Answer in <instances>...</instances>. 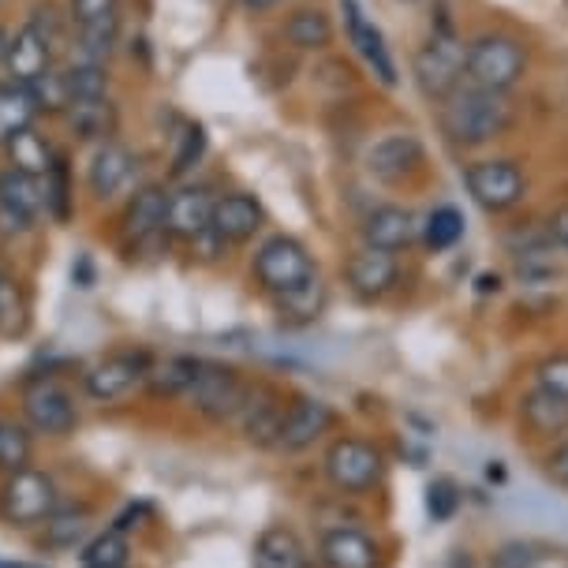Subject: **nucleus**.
<instances>
[{
    "mask_svg": "<svg viewBox=\"0 0 568 568\" xmlns=\"http://www.w3.org/2000/svg\"><path fill=\"white\" fill-rule=\"evenodd\" d=\"M79 30V57L94 60V64H105L113 57L116 45V19H105V23H90V27H75Z\"/></svg>",
    "mask_w": 568,
    "mask_h": 568,
    "instance_id": "nucleus-39",
    "label": "nucleus"
},
{
    "mask_svg": "<svg viewBox=\"0 0 568 568\" xmlns=\"http://www.w3.org/2000/svg\"><path fill=\"white\" fill-rule=\"evenodd\" d=\"M64 120H68L71 135L83 139V142H94V139L109 142V135L116 131V109H113V101H109V98L71 101Z\"/></svg>",
    "mask_w": 568,
    "mask_h": 568,
    "instance_id": "nucleus-26",
    "label": "nucleus"
},
{
    "mask_svg": "<svg viewBox=\"0 0 568 568\" xmlns=\"http://www.w3.org/2000/svg\"><path fill=\"white\" fill-rule=\"evenodd\" d=\"M535 385H542V389L568 397V352L546 355L539 367H535Z\"/></svg>",
    "mask_w": 568,
    "mask_h": 568,
    "instance_id": "nucleus-43",
    "label": "nucleus"
},
{
    "mask_svg": "<svg viewBox=\"0 0 568 568\" xmlns=\"http://www.w3.org/2000/svg\"><path fill=\"white\" fill-rule=\"evenodd\" d=\"M120 0H71V23L75 27H90V23H105V19H116Z\"/></svg>",
    "mask_w": 568,
    "mask_h": 568,
    "instance_id": "nucleus-44",
    "label": "nucleus"
},
{
    "mask_svg": "<svg viewBox=\"0 0 568 568\" xmlns=\"http://www.w3.org/2000/svg\"><path fill=\"white\" fill-rule=\"evenodd\" d=\"M38 101L23 83H0V146H8L16 135H23L27 128H34L38 120Z\"/></svg>",
    "mask_w": 568,
    "mask_h": 568,
    "instance_id": "nucleus-27",
    "label": "nucleus"
},
{
    "mask_svg": "<svg viewBox=\"0 0 568 568\" xmlns=\"http://www.w3.org/2000/svg\"><path fill=\"white\" fill-rule=\"evenodd\" d=\"M516 419H520V430L527 438L554 445L568 434V397L542 389V385H531L516 404Z\"/></svg>",
    "mask_w": 568,
    "mask_h": 568,
    "instance_id": "nucleus-14",
    "label": "nucleus"
},
{
    "mask_svg": "<svg viewBox=\"0 0 568 568\" xmlns=\"http://www.w3.org/2000/svg\"><path fill=\"white\" fill-rule=\"evenodd\" d=\"M23 415L34 434H45V438H68L79 426V412L71 393L53 378H34L27 382L23 389Z\"/></svg>",
    "mask_w": 568,
    "mask_h": 568,
    "instance_id": "nucleus-10",
    "label": "nucleus"
},
{
    "mask_svg": "<svg viewBox=\"0 0 568 568\" xmlns=\"http://www.w3.org/2000/svg\"><path fill=\"white\" fill-rule=\"evenodd\" d=\"M281 0H243V8H251V12H270V8H277Z\"/></svg>",
    "mask_w": 568,
    "mask_h": 568,
    "instance_id": "nucleus-50",
    "label": "nucleus"
},
{
    "mask_svg": "<svg viewBox=\"0 0 568 568\" xmlns=\"http://www.w3.org/2000/svg\"><path fill=\"white\" fill-rule=\"evenodd\" d=\"M542 475L550 479L554 486H561V490H568V438L554 442L550 449H546L542 456Z\"/></svg>",
    "mask_w": 568,
    "mask_h": 568,
    "instance_id": "nucleus-45",
    "label": "nucleus"
},
{
    "mask_svg": "<svg viewBox=\"0 0 568 568\" xmlns=\"http://www.w3.org/2000/svg\"><path fill=\"white\" fill-rule=\"evenodd\" d=\"M415 232H419V225H415L412 210L393 206V202L389 206H374L367 217H363V243L374 251H389V255L408 247L415 240Z\"/></svg>",
    "mask_w": 568,
    "mask_h": 568,
    "instance_id": "nucleus-21",
    "label": "nucleus"
},
{
    "mask_svg": "<svg viewBox=\"0 0 568 568\" xmlns=\"http://www.w3.org/2000/svg\"><path fill=\"white\" fill-rule=\"evenodd\" d=\"M266 213H262L258 199L247 195V191H229L213 202V232H217L225 243H247L255 232L262 229Z\"/></svg>",
    "mask_w": 568,
    "mask_h": 568,
    "instance_id": "nucleus-19",
    "label": "nucleus"
},
{
    "mask_svg": "<svg viewBox=\"0 0 568 568\" xmlns=\"http://www.w3.org/2000/svg\"><path fill=\"white\" fill-rule=\"evenodd\" d=\"M333 426H337V412H333L326 400L296 397L288 404V412H284L277 449L281 453H303V449H311L318 438H326Z\"/></svg>",
    "mask_w": 568,
    "mask_h": 568,
    "instance_id": "nucleus-13",
    "label": "nucleus"
},
{
    "mask_svg": "<svg viewBox=\"0 0 568 568\" xmlns=\"http://www.w3.org/2000/svg\"><path fill=\"white\" fill-rule=\"evenodd\" d=\"M419 165H423V142L412 131L385 135L382 142H374V150L367 154L371 176L382 180V184H400L412 172H419Z\"/></svg>",
    "mask_w": 568,
    "mask_h": 568,
    "instance_id": "nucleus-16",
    "label": "nucleus"
},
{
    "mask_svg": "<svg viewBox=\"0 0 568 568\" xmlns=\"http://www.w3.org/2000/svg\"><path fill=\"white\" fill-rule=\"evenodd\" d=\"M57 509V483L42 468H19L0 486V513L16 527H34Z\"/></svg>",
    "mask_w": 568,
    "mask_h": 568,
    "instance_id": "nucleus-6",
    "label": "nucleus"
},
{
    "mask_svg": "<svg viewBox=\"0 0 568 568\" xmlns=\"http://www.w3.org/2000/svg\"><path fill=\"white\" fill-rule=\"evenodd\" d=\"M284 38H288L292 49H303V53H322L333 42V19L318 8H300V12L288 16L284 23Z\"/></svg>",
    "mask_w": 568,
    "mask_h": 568,
    "instance_id": "nucleus-30",
    "label": "nucleus"
},
{
    "mask_svg": "<svg viewBox=\"0 0 568 568\" xmlns=\"http://www.w3.org/2000/svg\"><path fill=\"white\" fill-rule=\"evenodd\" d=\"M546 232H550V240L557 243V247L568 251V202L550 213V221H546Z\"/></svg>",
    "mask_w": 568,
    "mask_h": 568,
    "instance_id": "nucleus-47",
    "label": "nucleus"
},
{
    "mask_svg": "<svg viewBox=\"0 0 568 568\" xmlns=\"http://www.w3.org/2000/svg\"><path fill=\"white\" fill-rule=\"evenodd\" d=\"M206 142H210V139H206V128H202V124H187V128H184V135H180L176 154H172L169 176H172V180L187 176V172L202 161V154H206Z\"/></svg>",
    "mask_w": 568,
    "mask_h": 568,
    "instance_id": "nucleus-41",
    "label": "nucleus"
},
{
    "mask_svg": "<svg viewBox=\"0 0 568 568\" xmlns=\"http://www.w3.org/2000/svg\"><path fill=\"white\" fill-rule=\"evenodd\" d=\"M165 213H169V191L158 184H146L131 195L124 210V236L135 243L154 240L158 232H165Z\"/></svg>",
    "mask_w": 568,
    "mask_h": 568,
    "instance_id": "nucleus-24",
    "label": "nucleus"
},
{
    "mask_svg": "<svg viewBox=\"0 0 568 568\" xmlns=\"http://www.w3.org/2000/svg\"><path fill=\"white\" fill-rule=\"evenodd\" d=\"M8 154H12V169L27 172V176H38V180H45L49 169H53V161H57L53 146H49L34 128H27L23 135H16L12 142H8Z\"/></svg>",
    "mask_w": 568,
    "mask_h": 568,
    "instance_id": "nucleus-33",
    "label": "nucleus"
},
{
    "mask_svg": "<svg viewBox=\"0 0 568 568\" xmlns=\"http://www.w3.org/2000/svg\"><path fill=\"white\" fill-rule=\"evenodd\" d=\"M199 363L202 359H191V355H169V359L150 367L146 389L154 393V397H184L199 374Z\"/></svg>",
    "mask_w": 568,
    "mask_h": 568,
    "instance_id": "nucleus-31",
    "label": "nucleus"
},
{
    "mask_svg": "<svg viewBox=\"0 0 568 568\" xmlns=\"http://www.w3.org/2000/svg\"><path fill=\"white\" fill-rule=\"evenodd\" d=\"M45 210L53 213V221H60V225H68L71 213H75V187H71L64 154H57L53 169H49V176H45Z\"/></svg>",
    "mask_w": 568,
    "mask_h": 568,
    "instance_id": "nucleus-34",
    "label": "nucleus"
},
{
    "mask_svg": "<svg viewBox=\"0 0 568 568\" xmlns=\"http://www.w3.org/2000/svg\"><path fill=\"white\" fill-rule=\"evenodd\" d=\"M460 236H464V213L456 206H438V210L426 213L423 240L430 251H449V247H456Z\"/></svg>",
    "mask_w": 568,
    "mask_h": 568,
    "instance_id": "nucleus-36",
    "label": "nucleus"
},
{
    "mask_svg": "<svg viewBox=\"0 0 568 568\" xmlns=\"http://www.w3.org/2000/svg\"><path fill=\"white\" fill-rule=\"evenodd\" d=\"M385 468H389V460H385L382 445L359 438V434L333 438L326 456H322V471H326L329 486L337 494H352V497L371 494L385 479Z\"/></svg>",
    "mask_w": 568,
    "mask_h": 568,
    "instance_id": "nucleus-2",
    "label": "nucleus"
},
{
    "mask_svg": "<svg viewBox=\"0 0 568 568\" xmlns=\"http://www.w3.org/2000/svg\"><path fill=\"white\" fill-rule=\"evenodd\" d=\"M251 561H255V568H314L307 542L284 524H273L258 535Z\"/></svg>",
    "mask_w": 568,
    "mask_h": 568,
    "instance_id": "nucleus-22",
    "label": "nucleus"
},
{
    "mask_svg": "<svg viewBox=\"0 0 568 568\" xmlns=\"http://www.w3.org/2000/svg\"><path fill=\"white\" fill-rule=\"evenodd\" d=\"M131 176H135V154H131L128 146H120V142H101V150L90 161V191H94V199H113L120 195Z\"/></svg>",
    "mask_w": 568,
    "mask_h": 568,
    "instance_id": "nucleus-23",
    "label": "nucleus"
},
{
    "mask_svg": "<svg viewBox=\"0 0 568 568\" xmlns=\"http://www.w3.org/2000/svg\"><path fill=\"white\" fill-rule=\"evenodd\" d=\"M4 568H42V565H4Z\"/></svg>",
    "mask_w": 568,
    "mask_h": 568,
    "instance_id": "nucleus-52",
    "label": "nucleus"
},
{
    "mask_svg": "<svg viewBox=\"0 0 568 568\" xmlns=\"http://www.w3.org/2000/svg\"><path fill=\"white\" fill-rule=\"evenodd\" d=\"M150 367H154V359H150L146 352H135V348L113 352L83 374V389L94 404H116L131 397L139 385H146Z\"/></svg>",
    "mask_w": 568,
    "mask_h": 568,
    "instance_id": "nucleus-9",
    "label": "nucleus"
},
{
    "mask_svg": "<svg viewBox=\"0 0 568 568\" xmlns=\"http://www.w3.org/2000/svg\"><path fill=\"white\" fill-rule=\"evenodd\" d=\"M71 281H75L79 288H90V284H94V270H90V258L87 255L79 258V266H71Z\"/></svg>",
    "mask_w": 568,
    "mask_h": 568,
    "instance_id": "nucleus-48",
    "label": "nucleus"
},
{
    "mask_svg": "<svg viewBox=\"0 0 568 568\" xmlns=\"http://www.w3.org/2000/svg\"><path fill=\"white\" fill-rule=\"evenodd\" d=\"M490 568H539V557L524 542H505L501 550L490 557Z\"/></svg>",
    "mask_w": 568,
    "mask_h": 568,
    "instance_id": "nucleus-46",
    "label": "nucleus"
},
{
    "mask_svg": "<svg viewBox=\"0 0 568 568\" xmlns=\"http://www.w3.org/2000/svg\"><path fill=\"white\" fill-rule=\"evenodd\" d=\"M8 42H12V38H8L4 27H0V64H4V57H8Z\"/></svg>",
    "mask_w": 568,
    "mask_h": 568,
    "instance_id": "nucleus-51",
    "label": "nucleus"
},
{
    "mask_svg": "<svg viewBox=\"0 0 568 568\" xmlns=\"http://www.w3.org/2000/svg\"><path fill=\"white\" fill-rule=\"evenodd\" d=\"M213 191L210 187H180L169 195V213H165V232L172 240H199L202 232L213 225Z\"/></svg>",
    "mask_w": 568,
    "mask_h": 568,
    "instance_id": "nucleus-17",
    "label": "nucleus"
},
{
    "mask_svg": "<svg viewBox=\"0 0 568 568\" xmlns=\"http://www.w3.org/2000/svg\"><path fill=\"white\" fill-rule=\"evenodd\" d=\"M30 94H34V101H38V109H42V113L64 116V113H68V105H71V94H68V83H64V71H53V68H49L42 79H34V83H30Z\"/></svg>",
    "mask_w": 568,
    "mask_h": 568,
    "instance_id": "nucleus-40",
    "label": "nucleus"
},
{
    "mask_svg": "<svg viewBox=\"0 0 568 568\" xmlns=\"http://www.w3.org/2000/svg\"><path fill=\"white\" fill-rule=\"evenodd\" d=\"M445 568H475V561H471V554H468V550H456Z\"/></svg>",
    "mask_w": 568,
    "mask_h": 568,
    "instance_id": "nucleus-49",
    "label": "nucleus"
},
{
    "mask_svg": "<svg viewBox=\"0 0 568 568\" xmlns=\"http://www.w3.org/2000/svg\"><path fill=\"white\" fill-rule=\"evenodd\" d=\"M527 71V53L513 34H479L464 53V83L509 94Z\"/></svg>",
    "mask_w": 568,
    "mask_h": 568,
    "instance_id": "nucleus-3",
    "label": "nucleus"
},
{
    "mask_svg": "<svg viewBox=\"0 0 568 568\" xmlns=\"http://www.w3.org/2000/svg\"><path fill=\"white\" fill-rule=\"evenodd\" d=\"M326 303H329V292H326V284H322L318 273H314V277L303 281L300 288L277 296V311H281V318L288 322V326H311V322L322 318Z\"/></svg>",
    "mask_w": 568,
    "mask_h": 568,
    "instance_id": "nucleus-29",
    "label": "nucleus"
},
{
    "mask_svg": "<svg viewBox=\"0 0 568 568\" xmlns=\"http://www.w3.org/2000/svg\"><path fill=\"white\" fill-rule=\"evenodd\" d=\"M90 505L75 501V505H57L53 516L45 520V531H42V542L49 546V550H75L79 542L90 535Z\"/></svg>",
    "mask_w": 568,
    "mask_h": 568,
    "instance_id": "nucleus-28",
    "label": "nucleus"
},
{
    "mask_svg": "<svg viewBox=\"0 0 568 568\" xmlns=\"http://www.w3.org/2000/svg\"><path fill=\"white\" fill-rule=\"evenodd\" d=\"M442 135L453 146H486L501 139L513 124V101L509 94L483 90L471 83H460L449 98L442 101Z\"/></svg>",
    "mask_w": 568,
    "mask_h": 568,
    "instance_id": "nucleus-1",
    "label": "nucleus"
},
{
    "mask_svg": "<svg viewBox=\"0 0 568 568\" xmlns=\"http://www.w3.org/2000/svg\"><path fill=\"white\" fill-rule=\"evenodd\" d=\"M341 12H344V27H348V42L355 45V53L363 57V64L374 71V79H378L382 87L393 90L400 83V71L393 64V53H389V45H385L382 30L367 19L359 0H341Z\"/></svg>",
    "mask_w": 568,
    "mask_h": 568,
    "instance_id": "nucleus-12",
    "label": "nucleus"
},
{
    "mask_svg": "<svg viewBox=\"0 0 568 568\" xmlns=\"http://www.w3.org/2000/svg\"><path fill=\"white\" fill-rule=\"evenodd\" d=\"M243 397H247V382L232 367H225V363H206V359L199 363L195 382H191V389L184 393V400L210 423L236 419V412L243 408Z\"/></svg>",
    "mask_w": 568,
    "mask_h": 568,
    "instance_id": "nucleus-7",
    "label": "nucleus"
},
{
    "mask_svg": "<svg viewBox=\"0 0 568 568\" xmlns=\"http://www.w3.org/2000/svg\"><path fill=\"white\" fill-rule=\"evenodd\" d=\"M318 561L326 568H378L382 546L359 527H333L318 539Z\"/></svg>",
    "mask_w": 568,
    "mask_h": 568,
    "instance_id": "nucleus-18",
    "label": "nucleus"
},
{
    "mask_svg": "<svg viewBox=\"0 0 568 568\" xmlns=\"http://www.w3.org/2000/svg\"><path fill=\"white\" fill-rule=\"evenodd\" d=\"M128 557H131V546L124 539V531L109 527V531H101L87 542L83 568H128Z\"/></svg>",
    "mask_w": 568,
    "mask_h": 568,
    "instance_id": "nucleus-35",
    "label": "nucleus"
},
{
    "mask_svg": "<svg viewBox=\"0 0 568 568\" xmlns=\"http://www.w3.org/2000/svg\"><path fill=\"white\" fill-rule=\"evenodd\" d=\"M464 53L468 45L456 38L449 23L434 27L426 45L415 53V83L430 101H445L456 87L464 83Z\"/></svg>",
    "mask_w": 568,
    "mask_h": 568,
    "instance_id": "nucleus-4",
    "label": "nucleus"
},
{
    "mask_svg": "<svg viewBox=\"0 0 568 568\" xmlns=\"http://www.w3.org/2000/svg\"><path fill=\"white\" fill-rule=\"evenodd\" d=\"M30 329V300L12 273L0 270V341H19Z\"/></svg>",
    "mask_w": 568,
    "mask_h": 568,
    "instance_id": "nucleus-32",
    "label": "nucleus"
},
{
    "mask_svg": "<svg viewBox=\"0 0 568 568\" xmlns=\"http://www.w3.org/2000/svg\"><path fill=\"white\" fill-rule=\"evenodd\" d=\"M30 453H34V442L23 426L0 423V471L12 475L19 468H30Z\"/></svg>",
    "mask_w": 568,
    "mask_h": 568,
    "instance_id": "nucleus-38",
    "label": "nucleus"
},
{
    "mask_svg": "<svg viewBox=\"0 0 568 568\" xmlns=\"http://www.w3.org/2000/svg\"><path fill=\"white\" fill-rule=\"evenodd\" d=\"M344 281H348V288L359 300L374 303V300L389 296V292L397 288L400 262H397V255H389V251L363 247V251H355V255L348 258V266H344Z\"/></svg>",
    "mask_w": 568,
    "mask_h": 568,
    "instance_id": "nucleus-15",
    "label": "nucleus"
},
{
    "mask_svg": "<svg viewBox=\"0 0 568 568\" xmlns=\"http://www.w3.org/2000/svg\"><path fill=\"white\" fill-rule=\"evenodd\" d=\"M0 206L27 217L34 225L45 210V180L38 176H27L19 169H4L0 172Z\"/></svg>",
    "mask_w": 568,
    "mask_h": 568,
    "instance_id": "nucleus-25",
    "label": "nucleus"
},
{
    "mask_svg": "<svg viewBox=\"0 0 568 568\" xmlns=\"http://www.w3.org/2000/svg\"><path fill=\"white\" fill-rule=\"evenodd\" d=\"M464 184L468 195L479 202L486 213H509L524 202L527 180L516 161L509 158H486L464 169Z\"/></svg>",
    "mask_w": 568,
    "mask_h": 568,
    "instance_id": "nucleus-8",
    "label": "nucleus"
},
{
    "mask_svg": "<svg viewBox=\"0 0 568 568\" xmlns=\"http://www.w3.org/2000/svg\"><path fill=\"white\" fill-rule=\"evenodd\" d=\"M284 412H288V404H284L281 393H273L270 385H247L243 408L236 412V426H240L243 442L255 445V449H277Z\"/></svg>",
    "mask_w": 568,
    "mask_h": 568,
    "instance_id": "nucleus-11",
    "label": "nucleus"
},
{
    "mask_svg": "<svg viewBox=\"0 0 568 568\" xmlns=\"http://www.w3.org/2000/svg\"><path fill=\"white\" fill-rule=\"evenodd\" d=\"M251 273H255V281L270 292L273 300H277V296H284V292L300 288L303 281H311L318 270H314L311 251L303 247L296 236H284V232H277V236H270L255 251Z\"/></svg>",
    "mask_w": 568,
    "mask_h": 568,
    "instance_id": "nucleus-5",
    "label": "nucleus"
},
{
    "mask_svg": "<svg viewBox=\"0 0 568 568\" xmlns=\"http://www.w3.org/2000/svg\"><path fill=\"white\" fill-rule=\"evenodd\" d=\"M64 83L71 101H90V98H109V71L105 64H94V60H79L64 71Z\"/></svg>",
    "mask_w": 568,
    "mask_h": 568,
    "instance_id": "nucleus-37",
    "label": "nucleus"
},
{
    "mask_svg": "<svg viewBox=\"0 0 568 568\" xmlns=\"http://www.w3.org/2000/svg\"><path fill=\"white\" fill-rule=\"evenodd\" d=\"M4 68H8V75H12V83L30 87L34 79H42L45 71L53 68V45L38 34L34 23H23L16 30L12 42H8Z\"/></svg>",
    "mask_w": 568,
    "mask_h": 568,
    "instance_id": "nucleus-20",
    "label": "nucleus"
},
{
    "mask_svg": "<svg viewBox=\"0 0 568 568\" xmlns=\"http://www.w3.org/2000/svg\"><path fill=\"white\" fill-rule=\"evenodd\" d=\"M456 509H460V490H456L453 479H434L426 486V513H430V520H453Z\"/></svg>",
    "mask_w": 568,
    "mask_h": 568,
    "instance_id": "nucleus-42",
    "label": "nucleus"
}]
</instances>
